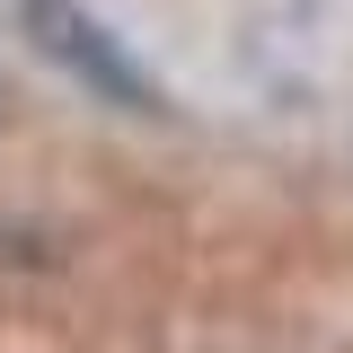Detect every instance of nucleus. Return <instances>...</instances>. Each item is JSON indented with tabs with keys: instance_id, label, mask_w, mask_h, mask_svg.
Returning <instances> with one entry per match:
<instances>
[{
	"instance_id": "obj_1",
	"label": "nucleus",
	"mask_w": 353,
	"mask_h": 353,
	"mask_svg": "<svg viewBox=\"0 0 353 353\" xmlns=\"http://www.w3.org/2000/svg\"><path fill=\"white\" fill-rule=\"evenodd\" d=\"M18 27H27V44H36L53 71H71L88 97H106V106H124V115H159V80L124 53V36H115L97 9H80V0H18Z\"/></svg>"
}]
</instances>
